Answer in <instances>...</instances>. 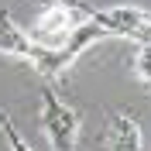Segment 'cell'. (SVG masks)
I'll return each instance as SVG.
<instances>
[{
	"mask_svg": "<svg viewBox=\"0 0 151 151\" xmlns=\"http://www.w3.org/2000/svg\"><path fill=\"white\" fill-rule=\"evenodd\" d=\"M86 17H89V14H83L79 7H72L65 0H52V4L38 14L31 38H35L38 45H45V48H58L69 38V31H72L76 24H83Z\"/></svg>",
	"mask_w": 151,
	"mask_h": 151,
	"instance_id": "obj_2",
	"label": "cell"
},
{
	"mask_svg": "<svg viewBox=\"0 0 151 151\" xmlns=\"http://www.w3.org/2000/svg\"><path fill=\"white\" fill-rule=\"evenodd\" d=\"M134 72H137V79L151 83V45H141V52L134 55Z\"/></svg>",
	"mask_w": 151,
	"mask_h": 151,
	"instance_id": "obj_7",
	"label": "cell"
},
{
	"mask_svg": "<svg viewBox=\"0 0 151 151\" xmlns=\"http://www.w3.org/2000/svg\"><path fill=\"white\" fill-rule=\"evenodd\" d=\"M41 127L55 151H72L76 134H79V117L69 103L55 96V89H41Z\"/></svg>",
	"mask_w": 151,
	"mask_h": 151,
	"instance_id": "obj_1",
	"label": "cell"
},
{
	"mask_svg": "<svg viewBox=\"0 0 151 151\" xmlns=\"http://www.w3.org/2000/svg\"><path fill=\"white\" fill-rule=\"evenodd\" d=\"M89 17L100 21L110 35L151 41V10H144V7H103V10H93Z\"/></svg>",
	"mask_w": 151,
	"mask_h": 151,
	"instance_id": "obj_3",
	"label": "cell"
},
{
	"mask_svg": "<svg viewBox=\"0 0 151 151\" xmlns=\"http://www.w3.org/2000/svg\"><path fill=\"white\" fill-rule=\"evenodd\" d=\"M103 38H110V31L103 28V24H100V21H93V17H86L83 24H76L72 31H69V38L65 41H62V55L69 58V62H76V58L83 55L86 48H93L96 41H103Z\"/></svg>",
	"mask_w": 151,
	"mask_h": 151,
	"instance_id": "obj_5",
	"label": "cell"
},
{
	"mask_svg": "<svg viewBox=\"0 0 151 151\" xmlns=\"http://www.w3.org/2000/svg\"><path fill=\"white\" fill-rule=\"evenodd\" d=\"M0 131H4V137H7L10 151H35L28 141H24V134L17 131V124L10 120V113H7V110H0Z\"/></svg>",
	"mask_w": 151,
	"mask_h": 151,
	"instance_id": "obj_6",
	"label": "cell"
},
{
	"mask_svg": "<svg viewBox=\"0 0 151 151\" xmlns=\"http://www.w3.org/2000/svg\"><path fill=\"white\" fill-rule=\"evenodd\" d=\"M106 151H144V131L131 113L113 110L110 113V137H106Z\"/></svg>",
	"mask_w": 151,
	"mask_h": 151,
	"instance_id": "obj_4",
	"label": "cell"
}]
</instances>
